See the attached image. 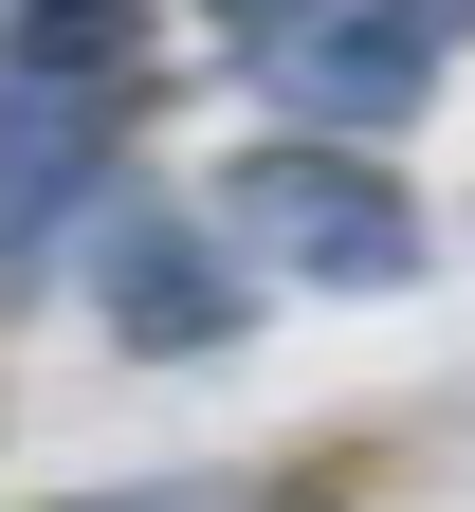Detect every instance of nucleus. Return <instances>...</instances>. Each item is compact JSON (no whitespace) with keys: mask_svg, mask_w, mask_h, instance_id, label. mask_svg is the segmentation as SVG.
<instances>
[{"mask_svg":"<svg viewBox=\"0 0 475 512\" xmlns=\"http://www.w3.org/2000/svg\"><path fill=\"white\" fill-rule=\"evenodd\" d=\"M147 55V0H0V74L19 92H110Z\"/></svg>","mask_w":475,"mask_h":512,"instance_id":"5","label":"nucleus"},{"mask_svg":"<svg viewBox=\"0 0 475 512\" xmlns=\"http://www.w3.org/2000/svg\"><path fill=\"white\" fill-rule=\"evenodd\" d=\"M220 19H238L256 55H275V37H311V19H348V0H220Z\"/></svg>","mask_w":475,"mask_h":512,"instance_id":"7","label":"nucleus"},{"mask_svg":"<svg viewBox=\"0 0 475 512\" xmlns=\"http://www.w3.org/2000/svg\"><path fill=\"white\" fill-rule=\"evenodd\" d=\"M220 238L275 256V275H311V293H402L421 275V202L366 147H311V128H275V147L220 165Z\"/></svg>","mask_w":475,"mask_h":512,"instance_id":"1","label":"nucleus"},{"mask_svg":"<svg viewBox=\"0 0 475 512\" xmlns=\"http://www.w3.org/2000/svg\"><path fill=\"white\" fill-rule=\"evenodd\" d=\"M110 92H19L0 74V275H37L55 238H92V202H110Z\"/></svg>","mask_w":475,"mask_h":512,"instance_id":"4","label":"nucleus"},{"mask_svg":"<svg viewBox=\"0 0 475 512\" xmlns=\"http://www.w3.org/2000/svg\"><path fill=\"white\" fill-rule=\"evenodd\" d=\"M55 512H293V494H256V476H165V494H55Z\"/></svg>","mask_w":475,"mask_h":512,"instance_id":"6","label":"nucleus"},{"mask_svg":"<svg viewBox=\"0 0 475 512\" xmlns=\"http://www.w3.org/2000/svg\"><path fill=\"white\" fill-rule=\"evenodd\" d=\"M457 19L475 0H348V19H311V37H275L256 74H275L293 110H311V147H366V128H402L439 92V55H457Z\"/></svg>","mask_w":475,"mask_h":512,"instance_id":"2","label":"nucleus"},{"mask_svg":"<svg viewBox=\"0 0 475 512\" xmlns=\"http://www.w3.org/2000/svg\"><path fill=\"white\" fill-rule=\"evenodd\" d=\"M92 311H110L128 366H201V348L256 330V311H238V238H220V220H165V202H128V220L92 238Z\"/></svg>","mask_w":475,"mask_h":512,"instance_id":"3","label":"nucleus"}]
</instances>
